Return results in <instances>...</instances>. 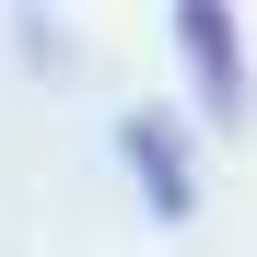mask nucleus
Returning a JSON list of instances; mask_svg holds the SVG:
<instances>
[{
  "instance_id": "nucleus-1",
  "label": "nucleus",
  "mask_w": 257,
  "mask_h": 257,
  "mask_svg": "<svg viewBox=\"0 0 257 257\" xmlns=\"http://www.w3.org/2000/svg\"><path fill=\"white\" fill-rule=\"evenodd\" d=\"M176 70L199 128H245L257 117V70H245V12L234 0H176Z\"/></svg>"
},
{
  "instance_id": "nucleus-2",
  "label": "nucleus",
  "mask_w": 257,
  "mask_h": 257,
  "mask_svg": "<svg viewBox=\"0 0 257 257\" xmlns=\"http://www.w3.org/2000/svg\"><path fill=\"white\" fill-rule=\"evenodd\" d=\"M117 164L141 176V199H152V222H187V210H199V176H187V128L164 117V105H141V117H117Z\"/></svg>"
}]
</instances>
